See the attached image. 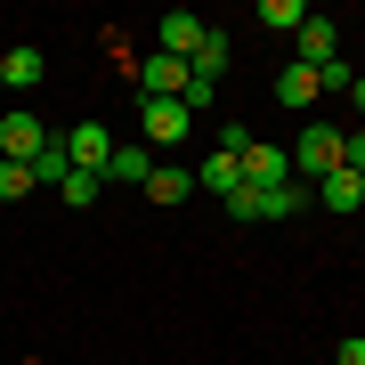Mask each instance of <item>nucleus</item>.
Listing matches in <instances>:
<instances>
[{
    "mask_svg": "<svg viewBox=\"0 0 365 365\" xmlns=\"http://www.w3.org/2000/svg\"><path fill=\"white\" fill-rule=\"evenodd\" d=\"M341 155H349V130H333V122H309V130L292 138V179L317 187L325 170H341Z\"/></svg>",
    "mask_w": 365,
    "mask_h": 365,
    "instance_id": "obj_1",
    "label": "nucleus"
},
{
    "mask_svg": "<svg viewBox=\"0 0 365 365\" xmlns=\"http://www.w3.org/2000/svg\"><path fill=\"white\" fill-rule=\"evenodd\" d=\"M138 130H146V146H187L195 114H187L179 98H146V106H138Z\"/></svg>",
    "mask_w": 365,
    "mask_h": 365,
    "instance_id": "obj_2",
    "label": "nucleus"
},
{
    "mask_svg": "<svg viewBox=\"0 0 365 365\" xmlns=\"http://www.w3.org/2000/svg\"><path fill=\"white\" fill-rule=\"evenodd\" d=\"M66 138V163L73 170H98L106 179V163H114V130H106V122H73V130H57Z\"/></svg>",
    "mask_w": 365,
    "mask_h": 365,
    "instance_id": "obj_3",
    "label": "nucleus"
},
{
    "mask_svg": "<svg viewBox=\"0 0 365 365\" xmlns=\"http://www.w3.org/2000/svg\"><path fill=\"white\" fill-rule=\"evenodd\" d=\"M41 146H49V130H41V114H25V106H9V114H0V163H33Z\"/></svg>",
    "mask_w": 365,
    "mask_h": 365,
    "instance_id": "obj_4",
    "label": "nucleus"
},
{
    "mask_svg": "<svg viewBox=\"0 0 365 365\" xmlns=\"http://www.w3.org/2000/svg\"><path fill=\"white\" fill-rule=\"evenodd\" d=\"M292 41H300V57H292V66H309V73H325L333 57H341V25H333V16H317V9H309V25H300Z\"/></svg>",
    "mask_w": 365,
    "mask_h": 365,
    "instance_id": "obj_5",
    "label": "nucleus"
},
{
    "mask_svg": "<svg viewBox=\"0 0 365 365\" xmlns=\"http://www.w3.org/2000/svg\"><path fill=\"white\" fill-rule=\"evenodd\" d=\"M203 33H211V25H203L195 9H170L163 25H155V49H163V57H179V66H187V57H195V41H203Z\"/></svg>",
    "mask_w": 365,
    "mask_h": 365,
    "instance_id": "obj_6",
    "label": "nucleus"
},
{
    "mask_svg": "<svg viewBox=\"0 0 365 365\" xmlns=\"http://www.w3.org/2000/svg\"><path fill=\"white\" fill-rule=\"evenodd\" d=\"M130 73H138V90H146V98H187V66H179V57H163V49H146Z\"/></svg>",
    "mask_w": 365,
    "mask_h": 365,
    "instance_id": "obj_7",
    "label": "nucleus"
},
{
    "mask_svg": "<svg viewBox=\"0 0 365 365\" xmlns=\"http://www.w3.org/2000/svg\"><path fill=\"white\" fill-rule=\"evenodd\" d=\"M309 195L325 203V211H365V179H357V170H325Z\"/></svg>",
    "mask_w": 365,
    "mask_h": 365,
    "instance_id": "obj_8",
    "label": "nucleus"
},
{
    "mask_svg": "<svg viewBox=\"0 0 365 365\" xmlns=\"http://www.w3.org/2000/svg\"><path fill=\"white\" fill-rule=\"evenodd\" d=\"M41 73H49V57H41L33 41H16V49L0 57V81H9V90H41Z\"/></svg>",
    "mask_w": 365,
    "mask_h": 365,
    "instance_id": "obj_9",
    "label": "nucleus"
},
{
    "mask_svg": "<svg viewBox=\"0 0 365 365\" xmlns=\"http://www.w3.org/2000/svg\"><path fill=\"white\" fill-rule=\"evenodd\" d=\"M227 57H235V41L211 25V33L195 41V57H187V73H195V81H220V73H227Z\"/></svg>",
    "mask_w": 365,
    "mask_h": 365,
    "instance_id": "obj_10",
    "label": "nucleus"
},
{
    "mask_svg": "<svg viewBox=\"0 0 365 365\" xmlns=\"http://www.w3.org/2000/svg\"><path fill=\"white\" fill-rule=\"evenodd\" d=\"M195 187H203V195H220V203H227L235 187H244V163H235V155H203V163H195Z\"/></svg>",
    "mask_w": 365,
    "mask_h": 365,
    "instance_id": "obj_11",
    "label": "nucleus"
},
{
    "mask_svg": "<svg viewBox=\"0 0 365 365\" xmlns=\"http://www.w3.org/2000/svg\"><path fill=\"white\" fill-rule=\"evenodd\" d=\"M138 195H146V203H187V195H195V170H179V163H155V179H146Z\"/></svg>",
    "mask_w": 365,
    "mask_h": 365,
    "instance_id": "obj_12",
    "label": "nucleus"
},
{
    "mask_svg": "<svg viewBox=\"0 0 365 365\" xmlns=\"http://www.w3.org/2000/svg\"><path fill=\"white\" fill-rule=\"evenodd\" d=\"M106 179H114V187H146V179H155V155L114 138V163H106Z\"/></svg>",
    "mask_w": 365,
    "mask_h": 365,
    "instance_id": "obj_13",
    "label": "nucleus"
},
{
    "mask_svg": "<svg viewBox=\"0 0 365 365\" xmlns=\"http://www.w3.org/2000/svg\"><path fill=\"white\" fill-rule=\"evenodd\" d=\"M317 98H325V90H317V73H309V66H284V73H276V106H292V114H309Z\"/></svg>",
    "mask_w": 365,
    "mask_h": 365,
    "instance_id": "obj_14",
    "label": "nucleus"
},
{
    "mask_svg": "<svg viewBox=\"0 0 365 365\" xmlns=\"http://www.w3.org/2000/svg\"><path fill=\"white\" fill-rule=\"evenodd\" d=\"M66 170H73V163H66V138L49 130V146L33 155V187H66Z\"/></svg>",
    "mask_w": 365,
    "mask_h": 365,
    "instance_id": "obj_15",
    "label": "nucleus"
},
{
    "mask_svg": "<svg viewBox=\"0 0 365 365\" xmlns=\"http://www.w3.org/2000/svg\"><path fill=\"white\" fill-rule=\"evenodd\" d=\"M260 25H268V33H300L309 9H300V0H260Z\"/></svg>",
    "mask_w": 365,
    "mask_h": 365,
    "instance_id": "obj_16",
    "label": "nucleus"
},
{
    "mask_svg": "<svg viewBox=\"0 0 365 365\" xmlns=\"http://www.w3.org/2000/svg\"><path fill=\"white\" fill-rule=\"evenodd\" d=\"M98 187H106L98 170H66V187H57V195H66L73 211H90V203H98Z\"/></svg>",
    "mask_w": 365,
    "mask_h": 365,
    "instance_id": "obj_17",
    "label": "nucleus"
},
{
    "mask_svg": "<svg viewBox=\"0 0 365 365\" xmlns=\"http://www.w3.org/2000/svg\"><path fill=\"white\" fill-rule=\"evenodd\" d=\"M16 195H33V163H0V203H16Z\"/></svg>",
    "mask_w": 365,
    "mask_h": 365,
    "instance_id": "obj_18",
    "label": "nucleus"
},
{
    "mask_svg": "<svg viewBox=\"0 0 365 365\" xmlns=\"http://www.w3.org/2000/svg\"><path fill=\"white\" fill-rule=\"evenodd\" d=\"M341 170H357V179H365V130H349V155H341Z\"/></svg>",
    "mask_w": 365,
    "mask_h": 365,
    "instance_id": "obj_19",
    "label": "nucleus"
},
{
    "mask_svg": "<svg viewBox=\"0 0 365 365\" xmlns=\"http://www.w3.org/2000/svg\"><path fill=\"white\" fill-rule=\"evenodd\" d=\"M341 365H365V333H357V341H341Z\"/></svg>",
    "mask_w": 365,
    "mask_h": 365,
    "instance_id": "obj_20",
    "label": "nucleus"
},
{
    "mask_svg": "<svg viewBox=\"0 0 365 365\" xmlns=\"http://www.w3.org/2000/svg\"><path fill=\"white\" fill-rule=\"evenodd\" d=\"M349 106H357V114H365V73H357V81H349Z\"/></svg>",
    "mask_w": 365,
    "mask_h": 365,
    "instance_id": "obj_21",
    "label": "nucleus"
}]
</instances>
